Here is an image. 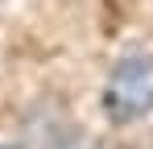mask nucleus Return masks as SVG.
<instances>
[{"label": "nucleus", "mask_w": 153, "mask_h": 149, "mask_svg": "<svg viewBox=\"0 0 153 149\" xmlns=\"http://www.w3.org/2000/svg\"><path fill=\"white\" fill-rule=\"evenodd\" d=\"M100 108L112 124H132L153 112V54H124L103 79Z\"/></svg>", "instance_id": "f257e3e1"}, {"label": "nucleus", "mask_w": 153, "mask_h": 149, "mask_svg": "<svg viewBox=\"0 0 153 149\" xmlns=\"http://www.w3.org/2000/svg\"><path fill=\"white\" fill-rule=\"evenodd\" d=\"M46 149H91V141H87V133H79V128H71V133H62V137H54Z\"/></svg>", "instance_id": "f03ea898"}]
</instances>
